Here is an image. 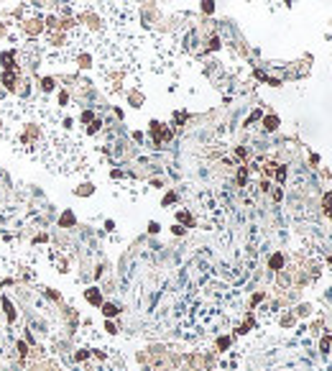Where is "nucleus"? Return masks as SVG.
I'll return each mask as SVG.
<instances>
[{
    "label": "nucleus",
    "mask_w": 332,
    "mask_h": 371,
    "mask_svg": "<svg viewBox=\"0 0 332 371\" xmlns=\"http://www.w3.org/2000/svg\"><path fill=\"white\" fill-rule=\"evenodd\" d=\"M276 123H279L276 118H268V120H266V128H268V131H273V128H276Z\"/></svg>",
    "instance_id": "f257e3e1"
},
{
    "label": "nucleus",
    "mask_w": 332,
    "mask_h": 371,
    "mask_svg": "<svg viewBox=\"0 0 332 371\" xmlns=\"http://www.w3.org/2000/svg\"><path fill=\"white\" fill-rule=\"evenodd\" d=\"M281 261H284L281 256H273V259H271V266H273V269H279V266H281Z\"/></svg>",
    "instance_id": "7ed1b4c3"
},
{
    "label": "nucleus",
    "mask_w": 332,
    "mask_h": 371,
    "mask_svg": "<svg viewBox=\"0 0 332 371\" xmlns=\"http://www.w3.org/2000/svg\"><path fill=\"white\" fill-rule=\"evenodd\" d=\"M115 312H118L115 305H105V315H115Z\"/></svg>",
    "instance_id": "f03ea898"
},
{
    "label": "nucleus",
    "mask_w": 332,
    "mask_h": 371,
    "mask_svg": "<svg viewBox=\"0 0 332 371\" xmlns=\"http://www.w3.org/2000/svg\"><path fill=\"white\" fill-rule=\"evenodd\" d=\"M87 297L92 299V302H100V294H97V292H87Z\"/></svg>",
    "instance_id": "20e7f679"
}]
</instances>
